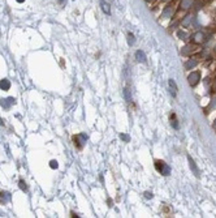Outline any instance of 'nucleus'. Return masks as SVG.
<instances>
[{"mask_svg":"<svg viewBox=\"0 0 216 218\" xmlns=\"http://www.w3.org/2000/svg\"><path fill=\"white\" fill-rule=\"evenodd\" d=\"M176 4L175 3H171L168 4L167 7H165L163 9V12H162V18H171V17H173L175 13H176Z\"/></svg>","mask_w":216,"mask_h":218,"instance_id":"nucleus-1","label":"nucleus"},{"mask_svg":"<svg viewBox=\"0 0 216 218\" xmlns=\"http://www.w3.org/2000/svg\"><path fill=\"white\" fill-rule=\"evenodd\" d=\"M155 167H156V170L160 174H163V175H169V172H171V168L165 165L163 161H156V162H155Z\"/></svg>","mask_w":216,"mask_h":218,"instance_id":"nucleus-2","label":"nucleus"},{"mask_svg":"<svg viewBox=\"0 0 216 218\" xmlns=\"http://www.w3.org/2000/svg\"><path fill=\"white\" fill-rule=\"evenodd\" d=\"M204 39H206V34H204L203 31H197L191 37V41L194 43H202V42H204Z\"/></svg>","mask_w":216,"mask_h":218,"instance_id":"nucleus-3","label":"nucleus"},{"mask_svg":"<svg viewBox=\"0 0 216 218\" xmlns=\"http://www.w3.org/2000/svg\"><path fill=\"white\" fill-rule=\"evenodd\" d=\"M199 80H201V73L199 72H191L189 75V84L191 86H195Z\"/></svg>","mask_w":216,"mask_h":218,"instance_id":"nucleus-4","label":"nucleus"},{"mask_svg":"<svg viewBox=\"0 0 216 218\" xmlns=\"http://www.w3.org/2000/svg\"><path fill=\"white\" fill-rule=\"evenodd\" d=\"M194 7V0H181L180 2V8L187 10V9H191Z\"/></svg>","mask_w":216,"mask_h":218,"instance_id":"nucleus-5","label":"nucleus"},{"mask_svg":"<svg viewBox=\"0 0 216 218\" xmlns=\"http://www.w3.org/2000/svg\"><path fill=\"white\" fill-rule=\"evenodd\" d=\"M193 21V14H186L184 18L181 20V26L182 28H189Z\"/></svg>","mask_w":216,"mask_h":218,"instance_id":"nucleus-6","label":"nucleus"},{"mask_svg":"<svg viewBox=\"0 0 216 218\" xmlns=\"http://www.w3.org/2000/svg\"><path fill=\"white\" fill-rule=\"evenodd\" d=\"M187 159H189V165H190V168L193 170V172H194V175L197 176V178H199V168L197 167V165H195V162L193 161V158L189 155L187 157Z\"/></svg>","mask_w":216,"mask_h":218,"instance_id":"nucleus-7","label":"nucleus"},{"mask_svg":"<svg viewBox=\"0 0 216 218\" xmlns=\"http://www.w3.org/2000/svg\"><path fill=\"white\" fill-rule=\"evenodd\" d=\"M16 103V99L14 98H12V97H9V98H7V99H3L2 102H0V105H2L4 108H8L9 106H12V105H14Z\"/></svg>","mask_w":216,"mask_h":218,"instance_id":"nucleus-8","label":"nucleus"},{"mask_svg":"<svg viewBox=\"0 0 216 218\" xmlns=\"http://www.w3.org/2000/svg\"><path fill=\"white\" fill-rule=\"evenodd\" d=\"M197 64H198V60H197L195 58L189 59V60H187V62L185 63V68H186V69H191V68H194Z\"/></svg>","mask_w":216,"mask_h":218,"instance_id":"nucleus-9","label":"nucleus"},{"mask_svg":"<svg viewBox=\"0 0 216 218\" xmlns=\"http://www.w3.org/2000/svg\"><path fill=\"white\" fill-rule=\"evenodd\" d=\"M135 58H137V60H138V62H141V63H145V62H146L145 52H143L142 50H138V51L135 52Z\"/></svg>","mask_w":216,"mask_h":218,"instance_id":"nucleus-10","label":"nucleus"},{"mask_svg":"<svg viewBox=\"0 0 216 218\" xmlns=\"http://www.w3.org/2000/svg\"><path fill=\"white\" fill-rule=\"evenodd\" d=\"M9 88H10V83H9V80L4 79V80L0 81V89H2V90H9Z\"/></svg>","mask_w":216,"mask_h":218,"instance_id":"nucleus-11","label":"nucleus"},{"mask_svg":"<svg viewBox=\"0 0 216 218\" xmlns=\"http://www.w3.org/2000/svg\"><path fill=\"white\" fill-rule=\"evenodd\" d=\"M8 200H9V193L4 192V191H0V203H5Z\"/></svg>","mask_w":216,"mask_h":218,"instance_id":"nucleus-12","label":"nucleus"},{"mask_svg":"<svg viewBox=\"0 0 216 218\" xmlns=\"http://www.w3.org/2000/svg\"><path fill=\"white\" fill-rule=\"evenodd\" d=\"M100 4H102V9H103V12L106 13V14H109L111 13V8H109V4H107L106 2H100Z\"/></svg>","mask_w":216,"mask_h":218,"instance_id":"nucleus-13","label":"nucleus"},{"mask_svg":"<svg viewBox=\"0 0 216 218\" xmlns=\"http://www.w3.org/2000/svg\"><path fill=\"white\" fill-rule=\"evenodd\" d=\"M169 86L172 88V95L175 97V95H176V91H177V85L175 84L173 80H169Z\"/></svg>","mask_w":216,"mask_h":218,"instance_id":"nucleus-14","label":"nucleus"},{"mask_svg":"<svg viewBox=\"0 0 216 218\" xmlns=\"http://www.w3.org/2000/svg\"><path fill=\"white\" fill-rule=\"evenodd\" d=\"M18 187L24 191V192H27V186H26V182L25 180H22V179H21V180L18 182Z\"/></svg>","mask_w":216,"mask_h":218,"instance_id":"nucleus-15","label":"nucleus"},{"mask_svg":"<svg viewBox=\"0 0 216 218\" xmlns=\"http://www.w3.org/2000/svg\"><path fill=\"white\" fill-rule=\"evenodd\" d=\"M128 42H129V45H134V42H135V38H134V35H133L132 33L128 34Z\"/></svg>","mask_w":216,"mask_h":218,"instance_id":"nucleus-16","label":"nucleus"},{"mask_svg":"<svg viewBox=\"0 0 216 218\" xmlns=\"http://www.w3.org/2000/svg\"><path fill=\"white\" fill-rule=\"evenodd\" d=\"M124 94H125L126 101H128V102H130V101H132V95H130V91H129V89H128V88H126V89L124 90Z\"/></svg>","mask_w":216,"mask_h":218,"instance_id":"nucleus-17","label":"nucleus"},{"mask_svg":"<svg viewBox=\"0 0 216 218\" xmlns=\"http://www.w3.org/2000/svg\"><path fill=\"white\" fill-rule=\"evenodd\" d=\"M120 137H121V140H123V141H125V143H129V141H130V137H129V135L121 133V135H120Z\"/></svg>","mask_w":216,"mask_h":218,"instance_id":"nucleus-18","label":"nucleus"},{"mask_svg":"<svg viewBox=\"0 0 216 218\" xmlns=\"http://www.w3.org/2000/svg\"><path fill=\"white\" fill-rule=\"evenodd\" d=\"M49 167H51V168H57L59 167V163H57V161H51V162H49Z\"/></svg>","mask_w":216,"mask_h":218,"instance_id":"nucleus-19","label":"nucleus"},{"mask_svg":"<svg viewBox=\"0 0 216 218\" xmlns=\"http://www.w3.org/2000/svg\"><path fill=\"white\" fill-rule=\"evenodd\" d=\"M145 195H146V199H151L152 197V193H150V192H146Z\"/></svg>","mask_w":216,"mask_h":218,"instance_id":"nucleus-20","label":"nucleus"},{"mask_svg":"<svg viewBox=\"0 0 216 218\" xmlns=\"http://www.w3.org/2000/svg\"><path fill=\"white\" fill-rule=\"evenodd\" d=\"M70 216H72V217H74V218H76V217H80V216H77V214L74 213V212H70Z\"/></svg>","mask_w":216,"mask_h":218,"instance_id":"nucleus-21","label":"nucleus"},{"mask_svg":"<svg viewBox=\"0 0 216 218\" xmlns=\"http://www.w3.org/2000/svg\"><path fill=\"white\" fill-rule=\"evenodd\" d=\"M57 2H59L60 4H63V3H64V0H57Z\"/></svg>","mask_w":216,"mask_h":218,"instance_id":"nucleus-22","label":"nucleus"},{"mask_svg":"<svg viewBox=\"0 0 216 218\" xmlns=\"http://www.w3.org/2000/svg\"><path fill=\"white\" fill-rule=\"evenodd\" d=\"M159 2H162V3H163V2H171V0H159Z\"/></svg>","mask_w":216,"mask_h":218,"instance_id":"nucleus-23","label":"nucleus"},{"mask_svg":"<svg viewBox=\"0 0 216 218\" xmlns=\"http://www.w3.org/2000/svg\"><path fill=\"white\" fill-rule=\"evenodd\" d=\"M0 125H4V123H3V120H2V119H0Z\"/></svg>","mask_w":216,"mask_h":218,"instance_id":"nucleus-24","label":"nucleus"},{"mask_svg":"<svg viewBox=\"0 0 216 218\" xmlns=\"http://www.w3.org/2000/svg\"><path fill=\"white\" fill-rule=\"evenodd\" d=\"M214 128H215V129H216V120H215V122H214Z\"/></svg>","mask_w":216,"mask_h":218,"instance_id":"nucleus-25","label":"nucleus"},{"mask_svg":"<svg viewBox=\"0 0 216 218\" xmlns=\"http://www.w3.org/2000/svg\"><path fill=\"white\" fill-rule=\"evenodd\" d=\"M146 2H147V3H152V2H154V0H146Z\"/></svg>","mask_w":216,"mask_h":218,"instance_id":"nucleus-26","label":"nucleus"},{"mask_svg":"<svg viewBox=\"0 0 216 218\" xmlns=\"http://www.w3.org/2000/svg\"><path fill=\"white\" fill-rule=\"evenodd\" d=\"M17 2H18V3H22V2H25V0H17Z\"/></svg>","mask_w":216,"mask_h":218,"instance_id":"nucleus-27","label":"nucleus"}]
</instances>
